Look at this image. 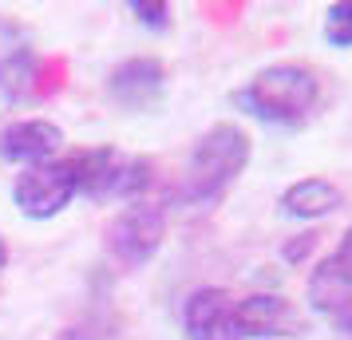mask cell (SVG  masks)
Listing matches in <instances>:
<instances>
[{"label": "cell", "instance_id": "cell-1", "mask_svg": "<svg viewBox=\"0 0 352 340\" xmlns=\"http://www.w3.org/2000/svg\"><path fill=\"white\" fill-rule=\"evenodd\" d=\"M250 135L238 123H214V127L194 143L190 159H186V174H182V190L178 198L190 206H210L238 182V174L250 166Z\"/></svg>", "mask_w": 352, "mask_h": 340}, {"label": "cell", "instance_id": "cell-2", "mask_svg": "<svg viewBox=\"0 0 352 340\" xmlns=\"http://www.w3.org/2000/svg\"><path fill=\"white\" fill-rule=\"evenodd\" d=\"M320 99V80L305 64H270L241 87L234 103L273 127H301Z\"/></svg>", "mask_w": 352, "mask_h": 340}, {"label": "cell", "instance_id": "cell-3", "mask_svg": "<svg viewBox=\"0 0 352 340\" xmlns=\"http://www.w3.org/2000/svg\"><path fill=\"white\" fill-rule=\"evenodd\" d=\"M67 166L76 174V194L80 198H131L143 202V194L155 182V162L127 159L115 146H91L67 155Z\"/></svg>", "mask_w": 352, "mask_h": 340}, {"label": "cell", "instance_id": "cell-4", "mask_svg": "<svg viewBox=\"0 0 352 340\" xmlns=\"http://www.w3.org/2000/svg\"><path fill=\"white\" fill-rule=\"evenodd\" d=\"M166 238V210L155 202H131L127 210H119L103 229V242L119 265L139 269L162 249Z\"/></svg>", "mask_w": 352, "mask_h": 340}, {"label": "cell", "instance_id": "cell-5", "mask_svg": "<svg viewBox=\"0 0 352 340\" xmlns=\"http://www.w3.org/2000/svg\"><path fill=\"white\" fill-rule=\"evenodd\" d=\"M76 174L67 159H52L40 166H24L12 182V206L32 222H48L56 214H64L76 202Z\"/></svg>", "mask_w": 352, "mask_h": 340}, {"label": "cell", "instance_id": "cell-6", "mask_svg": "<svg viewBox=\"0 0 352 340\" xmlns=\"http://www.w3.org/2000/svg\"><path fill=\"white\" fill-rule=\"evenodd\" d=\"M40 64H36L32 32L16 20L0 16V103H24L32 95Z\"/></svg>", "mask_w": 352, "mask_h": 340}, {"label": "cell", "instance_id": "cell-7", "mask_svg": "<svg viewBox=\"0 0 352 340\" xmlns=\"http://www.w3.org/2000/svg\"><path fill=\"white\" fill-rule=\"evenodd\" d=\"M107 95L123 111H135V115L155 111L162 103V95H166V67L159 60H151V56L123 60L107 76Z\"/></svg>", "mask_w": 352, "mask_h": 340}, {"label": "cell", "instance_id": "cell-8", "mask_svg": "<svg viewBox=\"0 0 352 340\" xmlns=\"http://www.w3.org/2000/svg\"><path fill=\"white\" fill-rule=\"evenodd\" d=\"M234 324L241 340H281L301 332V317L281 293H250L234 301Z\"/></svg>", "mask_w": 352, "mask_h": 340}, {"label": "cell", "instance_id": "cell-9", "mask_svg": "<svg viewBox=\"0 0 352 340\" xmlns=\"http://www.w3.org/2000/svg\"><path fill=\"white\" fill-rule=\"evenodd\" d=\"M182 332L186 340H241L234 324V297L218 285H202L182 305Z\"/></svg>", "mask_w": 352, "mask_h": 340}, {"label": "cell", "instance_id": "cell-10", "mask_svg": "<svg viewBox=\"0 0 352 340\" xmlns=\"http://www.w3.org/2000/svg\"><path fill=\"white\" fill-rule=\"evenodd\" d=\"M64 143V127H56L52 119H20L0 131V159L16 166H40L56 159Z\"/></svg>", "mask_w": 352, "mask_h": 340}, {"label": "cell", "instance_id": "cell-11", "mask_svg": "<svg viewBox=\"0 0 352 340\" xmlns=\"http://www.w3.org/2000/svg\"><path fill=\"white\" fill-rule=\"evenodd\" d=\"M305 301L317 317H340L352 308V265L344 258L329 253L324 261H317V269L309 273L305 285Z\"/></svg>", "mask_w": 352, "mask_h": 340}, {"label": "cell", "instance_id": "cell-12", "mask_svg": "<svg viewBox=\"0 0 352 340\" xmlns=\"http://www.w3.org/2000/svg\"><path fill=\"white\" fill-rule=\"evenodd\" d=\"M340 206H344V194L329 179H301V182H293V186H285V194H281V214L297 218V222L329 218Z\"/></svg>", "mask_w": 352, "mask_h": 340}, {"label": "cell", "instance_id": "cell-13", "mask_svg": "<svg viewBox=\"0 0 352 340\" xmlns=\"http://www.w3.org/2000/svg\"><path fill=\"white\" fill-rule=\"evenodd\" d=\"M324 40L333 48H352V0H336L324 8Z\"/></svg>", "mask_w": 352, "mask_h": 340}, {"label": "cell", "instance_id": "cell-14", "mask_svg": "<svg viewBox=\"0 0 352 340\" xmlns=\"http://www.w3.org/2000/svg\"><path fill=\"white\" fill-rule=\"evenodd\" d=\"M127 12L143 28H151V32H166L170 28V4H155V0H131Z\"/></svg>", "mask_w": 352, "mask_h": 340}, {"label": "cell", "instance_id": "cell-15", "mask_svg": "<svg viewBox=\"0 0 352 340\" xmlns=\"http://www.w3.org/2000/svg\"><path fill=\"white\" fill-rule=\"evenodd\" d=\"M313 245H317V234H297V238L281 249V258H285V261H305Z\"/></svg>", "mask_w": 352, "mask_h": 340}, {"label": "cell", "instance_id": "cell-16", "mask_svg": "<svg viewBox=\"0 0 352 340\" xmlns=\"http://www.w3.org/2000/svg\"><path fill=\"white\" fill-rule=\"evenodd\" d=\"M336 258H344L352 265V226L344 229V238H340V245H336Z\"/></svg>", "mask_w": 352, "mask_h": 340}, {"label": "cell", "instance_id": "cell-17", "mask_svg": "<svg viewBox=\"0 0 352 340\" xmlns=\"http://www.w3.org/2000/svg\"><path fill=\"white\" fill-rule=\"evenodd\" d=\"M333 324H336V332H340V337H352V308H349V313H340Z\"/></svg>", "mask_w": 352, "mask_h": 340}, {"label": "cell", "instance_id": "cell-18", "mask_svg": "<svg viewBox=\"0 0 352 340\" xmlns=\"http://www.w3.org/2000/svg\"><path fill=\"white\" fill-rule=\"evenodd\" d=\"M4 265H8V245H4V238H0V273H4Z\"/></svg>", "mask_w": 352, "mask_h": 340}]
</instances>
